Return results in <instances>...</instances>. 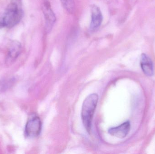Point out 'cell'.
I'll use <instances>...</instances> for the list:
<instances>
[{"instance_id":"9c48e42d","label":"cell","mask_w":155,"mask_h":154,"mask_svg":"<svg viewBox=\"0 0 155 154\" xmlns=\"http://www.w3.org/2000/svg\"><path fill=\"white\" fill-rule=\"evenodd\" d=\"M61 1L64 7L68 12L70 14L74 12L75 8L74 0H61Z\"/></svg>"},{"instance_id":"52a82bcc","label":"cell","mask_w":155,"mask_h":154,"mask_svg":"<svg viewBox=\"0 0 155 154\" xmlns=\"http://www.w3.org/2000/svg\"><path fill=\"white\" fill-rule=\"evenodd\" d=\"M103 21V15L99 7L94 5L91 8V21L90 28L95 30L101 25Z\"/></svg>"},{"instance_id":"6da1fadb","label":"cell","mask_w":155,"mask_h":154,"mask_svg":"<svg viewBox=\"0 0 155 154\" xmlns=\"http://www.w3.org/2000/svg\"><path fill=\"white\" fill-rule=\"evenodd\" d=\"M98 98L97 94H90L83 102L81 109V118L84 127L88 133L91 132L92 120L96 108Z\"/></svg>"},{"instance_id":"8992f818","label":"cell","mask_w":155,"mask_h":154,"mask_svg":"<svg viewBox=\"0 0 155 154\" xmlns=\"http://www.w3.org/2000/svg\"><path fill=\"white\" fill-rule=\"evenodd\" d=\"M130 129V124L129 121H127L116 127H112L108 130L109 134L113 136L123 138L125 137Z\"/></svg>"},{"instance_id":"277c9868","label":"cell","mask_w":155,"mask_h":154,"mask_svg":"<svg viewBox=\"0 0 155 154\" xmlns=\"http://www.w3.org/2000/svg\"><path fill=\"white\" fill-rule=\"evenodd\" d=\"M22 45L19 41L13 40L10 43L6 55L5 62L11 65L17 59L21 52Z\"/></svg>"},{"instance_id":"3957f363","label":"cell","mask_w":155,"mask_h":154,"mask_svg":"<svg viewBox=\"0 0 155 154\" xmlns=\"http://www.w3.org/2000/svg\"><path fill=\"white\" fill-rule=\"evenodd\" d=\"M41 119L36 115H33L28 119L25 127V135L29 138H35L40 135L41 130Z\"/></svg>"},{"instance_id":"5b68a950","label":"cell","mask_w":155,"mask_h":154,"mask_svg":"<svg viewBox=\"0 0 155 154\" xmlns=\"http://www.w3.org/2000/svg\"><path fill=\"white\" fill-rule=\"evenodd\" d=\"M43 11L45 20L46 30L50 32L56 21V16L49 2L45 1L43 5Z\"/></svg>"},{"instance_id":"30bf717a","label":"cell","mask_w":155,"mask_h":154,"mask_svg":"<svg viewBox=\"0 0 155 154\" xmlns=\"http://www.w3.org/2000/svg\"><path fill=\"white\" fill-rule=\"evenodd\" d=\"M11 1H12V2L21 5V0H11Z\"/></svg>"},{"instance_id":"7a4b0ae2","label":"cell","mask_w":155,"mask_h":154,"mask_svg":"<svg viewBox=\"0 0 155 154\" xmlns=\"http://www.w3.org/2000/svg\"><path fill=\"white\" fill-rule=\"evenodd\" d=\"M20 6L12 2L8 5L1 18L3 27L12 28L20 22L23 15Z\"/></svg>"},{"instance_id":"ba28073f","label":"cell","mask_w":155,"mask_h":154,"mask_svg":"<svg viewBox=\"0 0 155 154\" xmlns=\"http://www.w3.org/2000/svg\"><path fill=\"white\" fill-rule=\"evenodd\" d=\"M141 67L144 74L148 77L153 75L154 70L152 60L145 54L141 56Z\"/></svg>"}]
</instances>
